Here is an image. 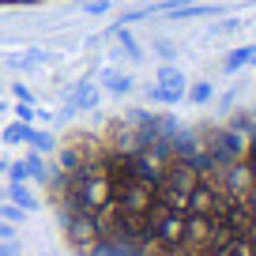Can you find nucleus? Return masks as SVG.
<instances>
[{"mask_svg": "<svg viewBox=\"0 0 256 256\" xmlns=\"http://www.w3.org/2000/svg\"><path fill=\"white\" fill-rule=\"evenodd\" d=\"M16 4H46V0H0V8H16Z\"/></svg>", "mask_w": 256, "mask_h": 256, "instance_id": "f257e3e1", "label": "nucleus"}]
</instances>
